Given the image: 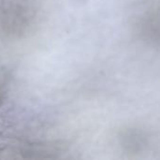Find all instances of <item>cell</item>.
I'll return each instance as SVG.
<instances>
[{
  "label": "cell",
  "instance_id": "obj_1",
  "mask_svg": "<svg viewBox=\"0 0 160 160\" xmlns=\"http://www.w3.org/2000/svg\"><path fill=\"white\" fill-rule=\"evenodd\" d=\"M144 136L138 131H128L123 136V143L129 151H139L144 145Z\"/></svg>",
  "mask_w": 160,
  "mask_h": 160
}]
</instances>
